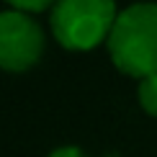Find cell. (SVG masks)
I'll return each instance as SVG.
<instances>
[{
    "mask_svg": "<svg viewBox=\"0 0 157 157\" xmlns=\"http://www.w3.org/2000/svg\"><path fill=\"white\" fill-rule=\"evenodd\" d=\"M106 47L124 75H157V3H134L119 13Z\"/></svg>",
    "mask_w": 157,
    "mask_h": 157,
    "instance_id": "1",
    "label": "cell"
},
{
    "mask_svg": "<svg viewBox=\"0 0 157 157\" xmlns=\"http://www.w3.org/2000/svg\"><path fill=\"white\" fill-rule=\"evenodd\" d=\"M119 18L116 0H57L52 5V34L70 52H90L108 41Z\"/></svg>",
    "mask_w": 157,
    "mask_h": 157,
    "instance_id": "2",
    "label": "cell"
},
{
    "mask_svg": "<svg viewBox=\"0 0 157 157\" xmlns=\"http://www.w3.org/2000/svg\"><path fill=\"white\" fill-rule=\"evenodd\" d=\"M44 54V31L29 13H0V70L26 72Z\"/></svg>",
    "mask_w": 157,
    "mask_h": 157,
    "instance_id": "3",
    "label": "cell"
},
{
    "mask_svg": "<svg viewBox=\"0 0 157 157\" xmlns=\"http://www.w3.org/2000/svg\"><path fill=\"white\" fill-rule=\"evenodd\" d=\"M136 98H139V106L147 111L149 116L157 119V75H147L139 80V90H136Z\"/></svg>",
    "mask_w": 157,
    "mask_h": 157,
    "instance_id": "4",
    "label": "cell"
},
{
    "mask_svg": "<svg viewBox=\"0 0 157 157\" xmlns=\"http://www.w3.org/2000/svg\"><path fill=\"white\" fill-rule=\"evenodd\" d=\"M8 5H13V10H23V13H41L52 8L57 0H5Z\"/></svg>",
    "mask_w": 157,
    "mask_h": 157,
    "instance_id": "5",
    "label": "cell"
},
{
    "mask_svg": "<svg viewBox=\"0 0 157 157\" xmlns=\"http://www.w3.org/2000/svg\"><path fill=\"white\" fill-rule=\"evenodd\" d=\"M49 157H88V155H85L80 147L67 144V147H57V149H54V152H52Z\"/></svg>",
    "mask_w": 157,
    "mask_h": 157,
    "instance_id": "6",
    "label": "cell"
}]
</instances>
